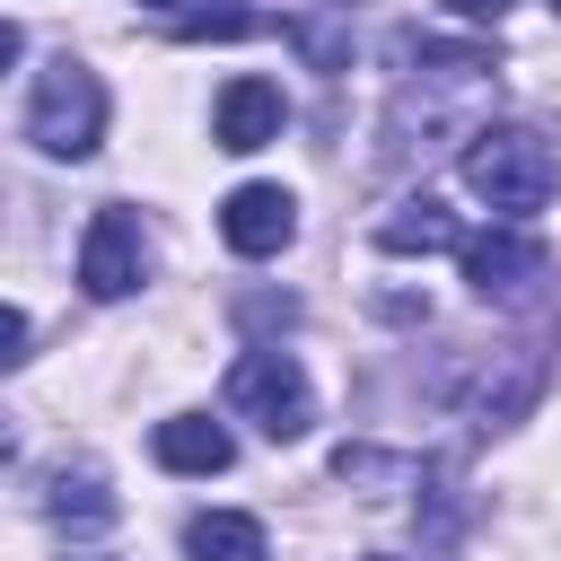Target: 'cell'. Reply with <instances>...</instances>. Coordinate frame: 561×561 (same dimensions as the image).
Returning <instances> with one entry per match:
<instances>
[{
	"label": "cell",
	"mask_w": 561,
	"mask_h": 561,
	"mask_svg": "<svg viewBox=\"0 0 561 561\" xmlns=\"http://www.w3.org/2000/svg\"><path fill=\"white\" fill-rule=\"evenodd\" d=\"M465 184H473V202H491L500 219H526V210L552 202L561 158H552V140L526 131V123H482V131L465 140Z\"/></svg>",
	"instance_id": "6da1fadb"
},
{
	"label": "cell",
	"mask_w": 561,
	"mask_h": 561,
	"mask_svg": "<svg viewBox=\"0 0 561 561\" xmlns=\"http://www.w3.org/2000/svg\"><path fill=\"white\" fill-rule=\"evenodd\" d=\"M26 140L44 158H88L105 140V79L88 61H44L35 70V96H26Z\"/></svg>",
	"instance_id": "7a4b0ae2"
},
{
	"label": "cell",
	"mask_w": 561,
	"mask_h": 561,
	"mask_svg": "<svg viewBox=\"0 0 561 561\" xmlns=\"http://www.w3.org/2000/svg\"><path fill=\"white\" fill-rule=\"evenodd\" d=\"M228 412L254 421L263 438H307L316 386H307V368H298L289 351H237V359H228Z\"/></svg>",
	"instance_id": "3957f363"
},
{
	"label": "cell",
	"mask_w": 561,
	"mask_h": 561,
	"mask_svg": "<svg viewBox=\"0 0 561 561\" xmlns=\"http://www.w3.org/2000/svg\"><path fill=\"white\" fill-rule=\"evenodd\" d=\"M140 272H149L140 210L105 202V210L88 219V237H79V289H88V298H131V289H140Z\"/></svg>",
	"instance_id": "277c9868"
},
{
	"label": "cell",
	"mask_w": 561,
	"mask_h": 561,
	"mask_svg": "<svg viewBox=\"0 0 561 561\" xmlns=\"http://www.w3.org/2000/svg\"><path fill=\"white\" fill-rule=\"evenodd\" d=\"M219 237H228V254L263 263V254H280V245L298 237V202H289L280 184H237V193L219 202Z\"/></svg>",
	"instance_id": "5b68a950"
},
{
	"label": "cell",
	"mask_w": 561,
	"mask_h": 561,
	"mask_svg": "<svg viewBox=\"0 0 561 561\" xmlns=\"http://www.w3.org/2000/svg\"><path fill=\"white\" fill-rule=\"evenodd\" d=\"M280 123H289V105H280V88H272V79H254V70H245V79H228V88H219V105H210V140H219V149H237V158H245V149H263V140H280Z\"/></svg>",
	"instance_id": "8992f818"
},
{
	"label": "cell",
	"mask_w": 561,
	"mask_h": 561,
	"mask_svg": "<svg viewBox=\"0 0 561 561\" xmlns=\"http://www.w3.org/2000/svg\"><path fill=\"white\" fill-rule=\"evenodd\" d=\"M456 254H465V280H473V298H517V289L543 272V245H535L526 228H491V237H465Z\"/></svg>",
	"instance_id": "52a82bcc"
},
{
	"label": "cell",
	"mask_w": 561,
	"mask_h": 561,
	"mask_svg": "<svg viewBox=\"0 0 561 561\" xmlns=\"http://www.w3.org/2000/svg\"><path fill=\"white\" fill-rule=\"evenodd\" d=\"M140 18L158 35H175V44H237V35L263 26L245 0H140Z\"/></svg>",
	"instance_id": "ba28073f"
},
{
	"label": "cell",
	"mask_w": 561,
	"mask_h": 561,
	"mask_svg": "<svg viewBox=\"0 0 561 561\" xmlns=\"http://www.w3.org/2000/svg\"><path fill=\"white\" fill-rule=\"evenodd\" d=\"M149 456H158L167 473H228V465H237V438H228L219 421H202V412H175V421L149 430Z\"/></svg>",
	"instance_id": "9c48e42d"
},
{
	"label": "cell",
	"mask_w": 561,
	"mask_h": 561,
	"mask_svg": "<svg viewBox=\"0 0 561 561\" xmlns=\"http://www.w3.org/2000/svg\"><path fill=\"white\" fill-rule=\"evenodd\" d=\"M377 245L386 254H447V245H465V228H456V210L438 193H412V202H394L377 219Z\"/></svg>",
	"instance_id": "30bf717a"
},
{
	"label": "cell",
	"mask_w": 561,
	"mask_h": 561,
	"mask_svg": "<svg viewBox=\"0 0 561 561\" xmlns=\"http://www.w3.org/2000/svg\"><path fill=\"white\" fill-rule=\"evenodd\" d=\"M114 482L96 473V465H53L44 473V517L53 526H114Z\"/></svg>",
	"instance_id": "8fae6325"
},
{
	"label": "cell",
	"mask_w": 561,
	"mask_h": 561,
	"mask_svg": "<svg viewBox=\"0 0 561 561\" xmlns=\"http://www.w3.org/2000/svg\"><path fill=\"white\" fill-rule=\"evenodd\" d=\"M184 552H193V561H263V526H254L245 508H202V517L184 526Z\"/></svg>",
	"instance_id": "7c38bea8"
},
{
	"label": "cell",
	"mask_w": 561,
	"mask_h": 561,
	"mask_svg": "<svg viewBox=\"0 0 561 561\" xmlns=\"http://www.w3.org/2000/svg\"><path fill=\"white\" fill-rule=\"evenodd\" d=\"M18 359H26V316L0 307V368H18Z\"/></svg>",
	"instance_id": "4fadbf2b"
},
{
	"label": "cell",
	"mask_w": 561,
	"mask_h": 561,
	"mask_svg": "<svg viewBox=\"0 0 561 561\" xmlns=\"http://www.w3.org/2000/svg\"><path fill=\"white\" fill-rule=\"evenodd\" d=\"M18 53H26V35H18L9 18H0V70H18Z\"/></svg>",
	"instance_id": "5bb4252c"
},
{
	"label": "cell",
	"mask_w": 561,
	"mask_h": 561,
	"mask_svg": "<svg viewBox=\"0 0 561 561\" xmlns=\"http://www.w3.org/2000/svg\"><path fill=\"white\" fill-rule=\"evenodd\" d=\"M500 9H517V0H456V18H500Z\"/></svg>",
	"instance_id": "9a60e30c"
},
{
	"label": "cell",
	"mask_w": 561,
	"mask_h": 561,
	"mask_svg": "<svg viewBox=\"0 0 561 561\" xmlns=\"http://www.w3.org/2000/svg\"><path fill=\"white\" fill-rule=\"evenodd\" d=\"M0 456H9V430H0Z\"/></svg>",
	"instance_id": "2e32d148"
},
{
	"label": "cell",
	"mask_w": 561,
	"mask_h": 561,
	"mask_svg": "<svg viewBox=\"0 0 561 561\" xmlns=\"http://www.w3.org/2000/svg\"><path fill=\"white\" fill-rule=\"evenodd\" d=\"M368 561H394V552H368Z\"/></svg>",
	"instance_id": "e0dca14e"
},
{
	"label": "cell",
	"mask_w": 561,
	"mask_h": 561,
	"mask_svg": "<svg viewBox=\"0 0 561 561\" xmlns=\"http://www.w3.org/2000/svg\"><path fill=\"white\" fill-rule=\"evenodd\" d=\"M88 561H105V552H88Z\"/></svg>",
	"instance_id": "ac0fdd59"
},
{
	"label": "cell",
	"mask_w": 561,
	"mask_h": 561,
	"mask_svg": "<svg viewBox=\"0 0 561 561\" xmlns=\"http://www.w3.org/2000/svg\"><path fill=\"white\" fill-rule=\"evenodd\" d=\"M552 9H561V0H552Z\"/></svg>",
	"instance_id": "d6986e66"
}]
</instances>
